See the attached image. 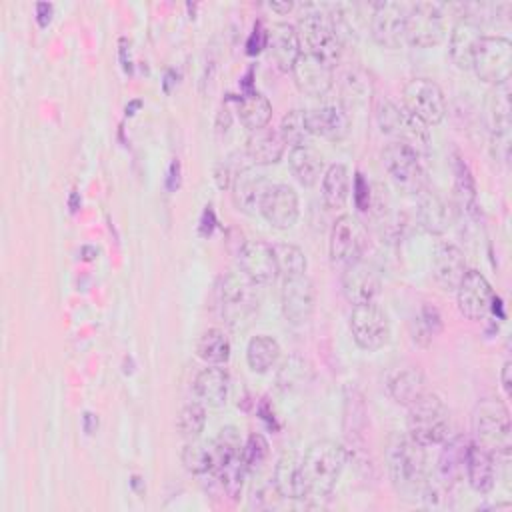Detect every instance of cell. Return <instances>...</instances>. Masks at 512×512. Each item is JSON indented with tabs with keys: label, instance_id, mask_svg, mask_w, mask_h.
<instances>
[{
	"label": "cell",
	"instance_id": "cell-47",
	"mask_svg": "<svg viewBox=\"0 0 512 512\" xmlns=\"http://www.w3.org/2000/svg\"><path fill=\"white\" fill-rule=\"evenodd\" d=\"M234 174H236V172H232V170H230V166H228L226 162L216 164V168H214V180H216V186H218L220 190L230 188V186H232V180H234Z\"/></svg>",
	"mask_w": 512,
	"mask_h": 512
},
{
	"label": "cell",
	"instance_id": "cell-25",
	"mask_svg": "<svg viewBox=\"0 0 512 512\" xmlns=\"http://www.w3.org/2000/svg\"><path fill=\"white\" fill-rule=\"evenodd\" d=\"M270 180L252 168H240L232 180V202L244 214L260 212L262 200L270 188Z\"/></svg>",
	"mask_w": 512,
	"mask_h": 512
},
{
	"label": "cell",
	"instance_id": "cell-46",
	"mask_svg": "<svg viewBox=\"0 0 512 512\" xmlns=\"http://www.w3.org/2000/svg\"><path fill=\"white\" fill-rule=\"evenodd\" d=\"M354 202H356V206L360 208V210H366L368 206H370V190H368V184L364 182V178H362V174L358 172L356 174V184H354Z\"/></svg>",
	"mask_w": 512,
	"mask_h": 512
},
{
	"label": "cell",
	"instance_id": "cell-44",
	"mask_svg": "<svg viewBox=\"0 0 512 512\" xmlns=\"http://www.w3.org/2000/svg\"><path fill=\"white\" fill-rule=\"evenodd\" d=\"M270 452L268 440L260 432H252L242 444V462L248 472H256L262 468Z\"/></svg>",
	"mask_w": 512,
	"mask_h": 512
},
{
	"label": "cell",
	"instance_id": "cell-12",
	"mask_svg": "<svg viewBox=\"0 0 512 512\" xmlns=\"http://www.w3.org/2000/svg\"><path fill=\"white\" fill-rule=\"evenodd\" d=\"M350 332L354 342L368 352L380 350L390 340V322L376 302L358 304L350 312Z\"/></svg>",
	"mask_w": 512,
	"mask_h": 512
},
{
	"label": "cell",
	"instance_id": "cell-27",
	"mask_svg": "<svg viewBox=\"0 0 512 512\" xmlns=\"http://www.w3.org/2000/svg\"><path fill=\"white\" fill-rule=\"evenodd\" d=\"M464 472L470 488L478 494H488L496 482V466L494 454L480 446L478 442H470L466 450Z\"/></svg>",
	"mask_w": 512,
	"mask_h": 512
},
{
	"label": "cell",
	"instance_id": "cell-34",
	"mask_svg": "<svg viewBox=\"0 0 512 512\" xmlns=\"http://www.w3.org/2000/svg\"><path fill=\"white\" fill-rule=\"evenodd\" d=\"M236 112L240 122L250 130H262L268 126L272 118V104L270 100L256 90H246L238 102H236Z\"/></svg>",
	"mask_w": 512,
	"mask_h": 512
},
{
	"label": "cell",
	"instance_id": "cell-21",
	"mask_svg": "<svg viewBox=\"0 0 512 512\" xmlns=\"http://www.w3.org/2000/svg\"><path fill=\"white\" fill-rule=\"evenodd\" d=\"M290 72L294 76L298 90L312 98L324 96L332 88V82H334L332 66L322 62L320 58L308 54L306 50H302V54L298 56V60Z\"/></svg>",
	"mask_w": 512,
	"mask_h": 512
},
{
	"label": "cell",
	"instance_id": "cell-40",
	"mask_svg": "<svg viewBox=\"0 0 512 512\" xmlns=\"http://www.w3.org/2000/svg\"><path fill=\"white\" fill-rule=\"evenodd\" d=\"M180 460L184 468L192 474H210L214 466V454L212 444L200 442V440H186L180 452Z\"/></svg>",
	"mask_w": 512,
	"mask_h": 512
},
{
	"label": "cell",
	"instance_id": "cell-31",
	"mask_svg": "<svg viewBox=\"0 0 512 512\" xmlns=\"http://www.w3.org/2000/svg\"><path fill=\"white\" fill-rule=\"evenodd\" d=\"M272 484L282 494V498H290V500H302L304 498L300 458L294 450H286L278 458L276 468H274Z\"/></svg>",
	"mask_w": 512,
	"mask_h": 512
},
{
	"label": "cell",
	"instance_id": "cell-38",
	"mask_svg": "<svg viewBox=\"0 0 512 512\" xmlns=\"http://www.w3.org/2000/svg\"><path fill=\"white\" fill-rule=\"evenodd\" d=\"M230 350H232L230 340L220 328L204 330L196 342V354L206 364H216V366L226 364L230 358Z\"/></svg>",
	"mask_w": 512,
	"mask_h": 512
},
{
	"label": "cell",
	"instance_id": "cell-43",
	"mask_svg": "<svg viewBox=\"0 0 512 512\" xmlns=\"http://www.w3.org/2000/svg\"><path fill=\"white\" fill-rule=\"evenodd\" d=\"M204 424H206V408L202 402H188L180 408L176 428L182 438L186 440L198 438L200 432L204 430Z\"/></svg>",
	"mask_w": 512,
	"mask_h": 512
},
{
	"label": "cell",
	"instance_id": "cell-45",
	"mask_svg": "<svg viewBox=\"0 0 512 512\" xmlns=\"http://www.w3.org/2000/svg\"><path fill=\"white\" fill-rule=\"evenodd\" d=\"M308 380H310V366L298 356H292L290 360H286L278 374V382L284 390L302 388Z\"/></svg>",
	"mask_w": 512,
	"mask_h": 512
},
{
	"label": "cell",
	"instance_id": "cell-4",
	"mask_svg": "<svg viewBox=\"0 0 512 512\" xmlns=\"http://www.w3.org/2000/svg\"><path fill=\"white\" fill-rule=\"evenodd\" d=\"M408 436L422 446L442 444L452 436V416L438 394L426 392L408 406Z\"/></svg>",
	"mask_w": 512,
	"mask_h": 512
},
{
	"label": "cell",
	"instance_id": "cell-1",
	"mask_svg": "<svg viewBox=\"0 0 512 512\" xmlns=\"http://www.w3.org/2000/svg\"><path fill=\"white\" fill-rule=\"evenodd\" d=\"M426 446L418 444L408 434H394L386 448L388 474L394 490L406 498L416 500L422 496L426 484Z\"/></svg>",
	"mask_w": 512,
	"mask_h": 512
},
{
	"label": "cell",
	"instance_id": "cell-32",
	"mask_svg": "<svg viewBox=\"0 0 512 512\" xmlns=\"http://www.w3.org/2000/svg\"><path fill=\"white\" fill-rule=\"evenodd\" d=\"M284 140L280 138L278 130L262 128L250 132L246 140V156L256 164V166H270L280 162L284 154Z\"/></svg>",
	"mask_w": 512,
	"mask_h": 512
},
{
	"label": "cell",
	"instance_id": "cell-39",
	"mask_svg": "<svg viewBox=\"0 0 512 512\" xmlns=\"http://www.w3.org/2000/svg\"><path fill=\"white\" fill-rule=\"evenodd\" d=\"M272 250H274V260H276V268H278L280 276L294 278V276L306 274L308 260H306L302 248H298L296 244H290V242H278L272 246Z\"/></svg>",
	"mask_w": 512,
	"mask_h": 512
},
{
	"label": "cell",
	"instance_id": "cell-7",
	"mask_svg": "<svg viewBox=\"0 0 512 512\" xmlns=\"http://www.w3.org/2000/svg\"><path fill=\"white\" fill-rule=\"evenodd\" d=\"M216 306L224 322L240 324L256 308L254 282H250L240 270L224 272L216 282Z\"/></svg>",
	"mask_w": 512,
	"mask_h": 512
},
{
	"label": "cell",
	"instance_id": "cell-28",
	"mask_svg": "<svg viewBox=\"0 0 512 512\" xmlns=\"http://www.w3.org/2000/svg\"><path fill=\"white\" fill-rule=\"evenodd\" d=\"M194 394L196 398L210 408H220L226 404L228 400V392H230V376L226 372V368L216 366V364H206V368H202L196 378H194Z\"/></svg>",
	"mask_w": 512,
	"mask_h": 512
},
{
	"label": "cell",
	"instance_id": "cell-18",
	"mask_svg": "<svg viewBox=\"0 0 512 512\" xmlns=\"http://www.w3.org/2000/svg\"><path fill=\"white\" fill-rule=\"evenodd\" d=\"M260 214L266 218V222L278 230H288L296 224L300 214L298 194L290 184H270Z\"/></svg>",
	"mask_w": 512,
	"mask_h": 512
},
{
	"label": "cell",
	"instance_id": "cell-33",
	"mask_svg": "<svg viewBox=\"0 0 512 512\" xmlns=\"http://www.w3.org/2000/svg\"><path fill=\"white\" fill-rule=\"evenodd\" d=\"M288 164H290L294 178L302 186L316 184L320 180V176L324 174V158L310 144H300V146L290 148Z\"/></svg>",
	"mask_w": 512,
	"mask_h": 512
},
{
	"label": "cell",
	"instance_id": "cell-49",
	"mask_svg": "<svg viewBox=\"0 0 512 512\" xmlns=\"http://www.w3.org/2000/svg\"><path fill=\"white\" fill-rule=\"evenodd\" d=\"M510 374H512V362L506 360L500 368V386L508 398L512 396V376Z\"/></svg>",
	"mask_w": 512,
	"mask_h": 512
},
{
	"label": "cell",
	"instance_id": "cell-9",
	"mask_svg": "<svg viewBox=\"0 0 512 512\" xmlns=\"http://www.w3.org/2000/svg\"><path fill=\"white\" fill-rule=\"evenodd\" d=\"M382 164H384L388 176L392 178V182L396 184V188H400L406 194L416 196L420 190H424L428 186L426 172L420 162V154L402 142L390 140L384 146Z\"/></svg>",
	"mask_w": 512,
	"mask_h": 512
},
{
	"label": "cell",
	"instance_id": "cell-14",
	"mask_svg": "<svg viewBox=\"0 0 512 512\" xmlns=\"http://www.w3.org/2000/svg\"><path fill=\"white\" fill-rule=\"evenodd\" d=\"M454 292H456L458 310L464 318H468L472 322H480L490 314L494 292L482 272L466 270L464 278L460 280V284Z\"/></svg>",
	"mask_w": 512,
	"mask_h": 512
},
{
	"label": "cell",
	"instance_id": "cell-48",
	"mask_svg": "<svg viewBox=\"0 0 512 512\" xmlns=\"http://www.w3.org/2000/svg\"><path fill=\"white\" fill-rule=\"evenodd\" d=\"M246 52L248 54H258L262 48H266V30H260V28H254L248 44H246Z\"/></svg>",
	"mask_w": 512,
	"mask_h": 512
},
{
	"label": "cell",
	"instance_id": "cell-2",
	"mask_svg": "<svg viewBox=\"0 0 512 512\" xmlns=\"http://www.w3.org/2000/svg\"><path fill=\"white\" fill-rule=\"evenodd\" d=\"M346 450L332 440H316L300 458L304 498H328L344 470Z\"/></svg>",
	"mask_w": 512,
	"mask_h": 512
},
{
	"label": "cell",
	"instance_id": "cell-11",
	"mask_svg": "<svg viewBox=\"0 0 512 512\" xmlns=\"http://www.w3.org/2000/svg\"><path fill=\"white\" fill-rule=\"evenodd\" d=\"M402 106L426 126L440 124L446 116L442 88L430 78H412L402 88Z\"/></svg>",
	"mask_w": 512,
	"mask_h": 512
},
{
	"label": "cell",
	"instance_id": "cell-15",
	"mask_svg": "<svg viewBox=\"0 0 512 512\" xmlns=\"http://www.w3.org/2000/svg\"><path fill=\"white\" fill-rule=\"evenodd\" d=\"M340 282H342V294L352 306L374 302L382 286L376 266L366 262L362 256L344 266Z\"/></svg>",
	"mask_w": 512,
	"mask_h": 512
},
{
	"label": "cell",
	"instance_id": "cell-20",
	"mask_svg": "<svg viewBox=\"0 0 512 512\" xmlns=\"http://www.w3.org/2000/svg\"><path fill=\"white\" fill-rule=\"evenodd\" d=\"M482 36H484V30L476 16L464 14L454 22L450 30V40H448V54H450V60L456 64V68L460 70L472 68V58Z\"/></svg>",
	"mask_w": 512,
	"mask_h": 512
},
{
	"label": "cell",
	"instance_id": "cell-51",
	"mask_svg": "<svg viewBox=\"0 0 512 512\" xmlns=\"http://www.w3.org/2000/svg\"><path fill=\"white\" fill-rule=\"evenodd\" d=\"M268 8L278 12V14H288L294 8V2H290V0H270Z\"/></svg>",
	"mask_w": 512,
	"mask_h": 512
},
{
	"label": "cell",
	"instance_id": "cell-5",
	"mask_svg": "<svg viewBox=\"0 0 512 512\" xmlns=\"http://www.w3.org/2000/svg\"><path fill=\"white\" fill-rule=\"evenodd\" d=\"M472 432L480 446L492 454H508L512 448L510 412L500 398H484L472 410Z\"/></svg>",
	"mask_w": 512,
	"mask_h": 512
},
{
	"label": "cell",
	"instance_id": "cell-26",
	"mask_svg": "<svg viewBox=\"0 0 512 512\" xmlns=\"http://www.w3.org/2000/svg\"><path fill=\"white\" fill-rule=\"evenodd\" d=\"M466 270V258L458 246L450 242L436 244L432 252V276L442 290L454 292Z\"/></svg>",
	"mask_w": 512,
	"mask_h": 512
},
{
	"label": "cell",
	"instance_id": "cell-3",
	"mask_svg": "<svg viewBox=\"0 0 512 512\" xmlns=\"http://www.w3.org/2000/svg\"><path fill=\"white\" fill-rule=\"evenodd\" d=\"M296 30L308 54L320 58L332 68L334 64L340 62L344 52V40L336 30L328 10H324L320 4L304 6V12L300 14Z\"/></svg>",
	"mask_w": 512,
	"mask_h": 512
},
{
	"label": "cell",
	"instance_id": "cell-23",
	"mask_svg": "<svg viewBox=\"0 0 512 512\" xmlns=\"http://www.w3.org/2000/svg\"><path fill=\"white\" fill-rule=\"evenodd\" d=\"M306 126L312 136L338 142L350 132V114L340 104H322L304 110Z\"/></svg>",
	"mask_w": 512,
	"mask_h": 512
},
{
	"label": "cell",
	"instance_id": "cell-35",
	"mask_svg": "<svg viewBox=\"0 0 512 512\" xmlns=\"http://www.w3.org/2000/svg\"><path fill=\"white\" fill-rule=\"evenodd\" d=\"M350 190V174L342 162L330 164L322 174V200L328 208H342Z\"/></svg>",
	"mask_w": 512,
	"mask_h": 512
},
{
	"label": "cell",
	"instance_id": "cell-13",
	"mask_svg": "<svg viewBox=\"0 0 512 512\" xmlns=\"http://www.w3.org/2000/svg\"><path fill=\"white\" fill-rule=\"evenodd\" d=\"M370 34L376 44L384 48H398L406 38V4L400 2H374L370 10Z\"/></svg>",
	"mask_w": 512,
	"mask_h": 512
},
{
	"label": "cell",
	"instance_id": "cell-8",
	"mask_svg": "<svg viewBox=\"0 0 512 512\" xmlns=\"http://www.w3.org/2000/svg\"><path fill=\"white\" fill-rule=\"evenodd\" d=\"M444 8L446 6L440 2L406 4V42L418 48H430L440 44L446 36Z\"/></svg>",
	"mask_w": 512,
	"mask_h": 512
},
{
	"label": "cell",
	"instance_id": "cell-41",
	"mask_svg": "<svg viewBox=\"0 0 512 512\" xmlns=\"http://www.w3.org/2000/svg\"><path fill=\"white\" fill-rule=\"evenodd\" d=\"M452 174H454V188H456L458 200L464 204V208L472 210L476 204V184L468 164L458 152L452 154Z\"/></svg>",
	"mask_w": 512,
	"mask_h": 512
},
{
	"label": "cell",
	"instance_id": "cell-17",
	"mask_svg": "<svg viewBox=\"0 0 512 512\" xmlns=\"http://www.w3.org/2000/svg\"><path fill=\"white\" fill-rule=\"evenodd\" d=\"M280 298L282 314L290 324H304L312 318L316 306V290L306 274L284 278Z\"/></svg>",
	"mask_w": 512,
	"mask_h": 512
},
{
	"label": "cell",
	"instance_id": "cell-16",
	"mask_svg": "<svg viewBox=\"0 0 512 512\" xmlns=\"http://www.w3.org/2000/svg\"><path fill=\"white\" fill-rule=\"evenodd\" d=\"M362 246H364V232L360 222L350 214L338 216L332 224L330 240H328L330 260L336 266L344 268L346 264L362 256Z\"/></svg>",
	"mask_w": 512,
	"mask_h": 512
},
{
	"label": "cell",
	"instance_id": "cell-10",
	"mask_svg": "<svg viewBox=\"0 0 512 512\" xmlns=\"http://www.w3.org/2000/svg\"><path fill=\"white\" fill-rule=\"evenodd\" d=\"M472 70L482 82H488L494 86L510 82L512 42L500 34H494V36L484 34L474 52Z\"/></svg>",
	"mask_w": 512,
	"mask_h": 512
},
{
	"label": "cell",
	"instance_id": "cell-50",
	"mask_svg": "<svg viewBox=\"0 0 512 512\" xmlns=\"http://www.w3.org/2000/svg\"><path fill=\"white\" fill-rule=\"evenodd\" d=\"M52 18V4L48 2H38L36 4V20L40 26H46Z\"/></svg>",
	"mask_w": 512,
	"mask_h": 512
},
{
	"label": "cell",
	"instance_id": "cell-36",
	"mask_svg": "<svg viewBox=\"0 0 512 512\" xmlns=\"http://www.w3.org/2000/svg\"><path fill=\"white\" fill-rule=\"evenodd\" d=\"M278 358H280V344L276 338L268 334H256L250 338L246 346V360L252 372H258V374L268 372L270 368H274Z\"/></svg>",
	"mask_w": 512,
	"mask_h": 512
},
{
	"label": "cell",
	"instance_id": "cell-24",
	"mask_svg": "<svg viewBox=\"0 0 512 512\" xmlns=\"http://www.w3.org/2000/svg\"><path fill=\"white\" fill-rule=\"evenodd\" d=\"M266 48L270 58L282 72H290L302 54V42L296 26L288 22H274L266 30Z\"/></svg>",
	"mask_w": 512,
	"mask_h": 512
},
{
	"label": "cell",
	"instance_id": "cell-6",
	"mask_svg": "<svg viewBox=\"0 0 512 512\" xmlns=\"http://www.w3.org/2000/svg\"><path fill=\"white\" fill-rule=\"evenodd\" d=\"M378 126L394 142H402L414 148L418 154L426 152L430 146V130L414 114H410L402 104H396L388 98L378 102L376 108Z\"/></svg>",
	"mask_w": 512,
	"mask_h": 512
},
{
	"label": "cell",
	"instance_id": "cell-42",
	"mask_svg": "<svg viewBox=\"0 0 512 512\" xmlns=\"http://www.w3.org/2000/svg\"><path fill=\"white\" fill-rule=\"evenodd\" d=\"M278 134H280V138L284 140V144H288L290 148L300 146V144H306V138L310 136V132H308V126H306L304 110H300V108L288 110V112L282 116V120H280Z\"/></svg>",
	"mask_w": 512,
	"mask_h": 512
},
{
	"label": "cell",
	"instance_id": "cell-19",
	"mask_svg": "<svg viewBox=\"0 0 512 512\" xmlns=\"http://www.w3.org/2000/svg\"><path fill=\"white\" fill-rule=\"evenodd\" d=\"M238 268L254 284H270L278 276L274 250L262 240H246L238 248Z\"/></svg>",
	"mask_w": 512,
	"mask_h": 512
},
{
	"label": "cell",
	"instance_id": "cell-22",
	"mask_svg": "<svg viewBox=\"0 0 512 512\" xmlns=\"http://www.w3.org/2000/svg\"><path fill=\"white\" fill-rule=\"evenodd\" d=\"M490 122H492V150L502 162L510 154V82L494 86L490 100Z\"/></svg>",
	"mask_w": 512,
	"mask_h": 512
},
{
	"label": "cell",
	"instance_id": "cell-37",
	"mask_svg": "<svg viewBox=\"0 0 512 512\" xmlns=\"http://www.w3.org/2000/svg\"><path fill=\"white\" fill-rule=\"evenodd\" d=\"M442 330V314L434 304H422L416 316L410 320V334L412 340L426 348L432 344V340L440 334Z\"/></svg>",
	"mask_w": 512,
	"mask_h": 512
},
{
	"label": "cell",
	"instance_id": "cell-29",
	"mask_svg": "<svg viewBox=\"0 0 512 512\" xmlns=\"http://www.w3.org/2000/svg\"><path fill=\"white\" fill-rule=\"evenodd\" d=\"M388 394L396 404L410 406L414 404L422 394H426V376L418 366H404L390 374L386 382Z\"/></svg>",
	"mask_w": 512,
	"mask_h": 512
},
{
	"label": "cell",
	"instance_id": "cell-30",
	"mask_svg": "<svg viewBox=\"0 0 512 512\" xmlns=\"http://www.w3.org/2000/svg\"><path fill=\"white\" fill-rule=\"evenodd\" d=\"M416 200H418L416 212H418L420 226L430 234L446 232L452 220L450 208L446 206V202L428 186L416 194Z\"/></svg>",
	"mask_w": 512,
	"mask_h": 512
}]
</instances>
